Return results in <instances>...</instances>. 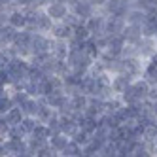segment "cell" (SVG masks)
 Returning <instances> with one entry per match:
<instances>
[{
	"mask_svg": "<svg viewBox=\"0 0 157 157\" xmlns=\"http://www.w3.org/2000/svg\"><path fill=\"white\" fill-rule=\"evenodd\" d=\"M51 44L53 38L49 34H44V32H32V42H30V53L38 55V53H49L51 51Z\"/></svg>",
	"mask_w": 157,
	"mask_h": 157,
	"instance_id": "6da1fadb",
	"label": "cell"
},
{
	"mask_svg": "<svg viewBox=\"0 0 157 157\" xmlns=\"http://www.w3.org/2000/svg\"><path fill=\"white\" fill-rule=\"evenodd\" d=\"M121 63H123V72H129L132 78H140L146 59L138 57V55H129V57H121Z\"/></svg>",
	"mask_w": 157,
	"mask_h": 157,
	"instance_id": "7a4b0ae2",
	"label": "cell"
},
{
	"mask_svg": "<svg viewBox=\"0 0 157 157\" xmlns=\"http://www.w3.org/2000/svg\"><path fill=\"white\" fill-rule=\"evenodd\" d=\"M44 10L53 21H64V17L70 13V6L66 2H59V0H51L48 6H44Z\"/></svg>",
	"mask_w": 157,
	"mask_h": 157,
	"instance_id": "3957f363",
	"label": "cell"
},
{
	"mask_svg": "<svg viewBox=\"0 0 157 157\" xmlns=\"http://www.w3.org/2000/svg\"><path fill=\"white\" fill-rule=\"evenodd\" d=\"M8 25H12L13 29L21 30V29H27L29 27V15L23 8L13 6L10 8V13H8Z\"/></svg>",
	"mask_w": 157,
	"mask_h": 157,
	"instance_id": "277c9868",
	"label": "cell"
},
{
	"mask_svg": "<svg viewBox=\"0 0 157 157\" xmlns=\"http://www.w3.org/2000/svg\"><path fill=\"white\" fill-rule=\"evenodd\" d=\"M97 10H98V8L91 2V0H76V2L70 4V12L76 13L82 21H85L87 17H91Z\"/></svg>",
	"mask_w": 157,
	"mask_h": 157,
	"instance_id": "5b68a950",
	"label": "cell"
},
{
	"mask_svg": "<svg viewBox=\"0 0 157 157\" xmlns=\"http://www.w3.org/2000/svg\"><path fill=\"white\" fill-rule=\"evenodd\" d=\"M125 25H127L125 17L106 13V21H104V34H108V36H112V34H121L123 29H125Z\"/></svg>",
	"mask_w": 157,
	"mask_h": 157,
	"instance_id": "8992f818",
	"label": "cell"
},
{
	"mask_svg": "<svg viewBox=\"0 0 157 157\" xmlns=\"http://www.w3.org/2000/svg\"><path fill=\"white\" fill-rule=\"evenodd\" d=\"M72 32H74V29L68 23H64V21H55L53 29L49 32V36L55 38V40H70L72 38Z\"/></svg>",
	"mask_w": 157,
	"mask_h": 157,
	"instance_id": "52a82bcc",
	"label": "cell"
},
{
	"mask_svg": "<svg viewBox=\"0 0 157 157\" xmlns=\"http://www.w3.org/2000/svg\"><path fill=\"white\" fill-rule=\"evenodd\" d=\"M134 78L129 74V72H117V74H112V91H114L116 95L123 93V89H125L127 85L132 83Z\"/></svg>",
	"mask_w": 157,
	"mask_h": 157,
	"instance_id": "ba28073f",
	"label": "cell"
},
{
	"mask_svg": "<svg viewBox=\"0 0 157 157\" xmlns=\"http://www.w3.org/2000/svg\"><path fill=\"white\" fill-rule=\"evenodd\" d=\"M157 51V42L153 38H142L138 44H136V53H138V57L146 59L148 61L151 55Z\"/></svg>",
	"mask_w": 157,
	"mask_h": 157,
	"instance_id": "9c48e42d",
	"label": "cell"
},
{
	"mask_svg": "<svg viewBox=\"0 0 157 157\" xmlns=\"http://www.w3.org/2000/svg\"><path fill=\"white\" fill-rule=\"evenodd\" d=\"M15 34H17V29H13L12 25H2L0 27V49L13 46Z\"/></svg>",
	"mask_w": 157,
	"mask_h": 157,
	"instance_id": "30bf717a",
	"label": "cell"
},
{
	"mask_svg": "<svg viewBox=\"0 0 157 157\" xmlns=\"http://www.w3.org/2000/svg\"><path fill=\"white\" fill-rule=\"evenodd\" d=\"M55 59H63L66 61L70 53V48H68V40H55L53 38V44H51V51H49Z\"/></svg>",
	"mask_w": 157,
	"mask_h": 157,
	"instance_id": "8fae6325",
	"label": "cell"
},
{
	"mask_svg": "<svg viewBox=\"0 0 157 157\" xmlns=\"http://www.w3.org/2000/svg\"><path fill=\"white\" fill-rule=\"evenodd\" d=\"M121 34L125 36V42L132 44V46H136V44L144 38L142 36V27H138V25H125V29H123Z\"/></svg>",
	"mask_w": 157,
	"mask_h": 157,
	"instance_id": "7c38bea8",
	"label": "cell"
},
{
	"mask_svg": "<svg viewBox=\"0 0 157 157\" xmlns=\"http://www.w3.org/2000/svg\"><path fill=\"white\" fill-rule=\"evenodd\" d=\"M132 89H134V93H136V97H138V100H146L148 98V95H150V89H151V85L144 80V78L140 76V78H134L132 80Z\"/></svg>",
	"mask_w": 157,
	"mask_h": 157,
	"instance_id": "4fadbf2b",
	"label": "cell"
},
{
	"mask_svg": "<svg viewBox=\"0 0 157 157\" xmlns=\"http://www.w3.org/2000/svg\"><path fill=\"white\" fill-rule=\"evenodd\" d=\"M146 19H148V13L142 12V10H138V8H134V6L129 10L127 15H125L127 25H138V27H142L146 23Z\"/></svg>",
	"mask_w": 157,
	"mask_h": 157,
	"instance_id": "5bb4252c",
	"label": "cell"
},
{
	"mask_svg": "<svg viewBox=\"0 0 157 157\" xmlns=\"http://www.w3.org/2000/svg\"><path fill=\"white\" fill-rule=\"evenodd\" d=\"M68 140H70V136H66V134L61 131V132H55V134H51V136L48 138V144L51 146V148L57 151L59 155H61V151L64 150V146L68 144Z\"/></svg>",
	"mask_w": 157,
	"mask_h": 157,
	"instance_id": "9a60e30c",
	"label": "cell"
},
{
	"mask_svg": "<svg viewBox=\"0 0 157 157\" xmlns=\"http://www.w3.org/2000/svg\"><path fill=\"white\" fill-rule=\"evenodd\" d=\"M40 104H42V98H38V97H29L25 102L21 104V110H23L25 116H34L36 117V112H38Z\"/></svg>",
	"mask_w": 157,
	"mask_h": 157,
	"instance_id": "2e32d148",
	"label": "cell"
},
{
	"mask_svg": "<svg viewBox=\"0 0 157 157\" xmlns=\"http://www.w3.org/2000/svg\"><path fill=\"white\" fill-rule=\"evenodd\" d=\"M42 98V97H40ZM53 114H57V110L55 108H51L46 100L42 98V104H40V108H38V112H36V119L40 121V123H48L49 119H51V116Z\"/></svg>",
	"mask_w": 157,
	"mask_h": 157,
	"instance_id": "e0dca14e",
	"label": "cell"
},
{
	"mask_svg": "<svg viewBox=\"0 0 157 157\" xmlns=\"http://www.w3.org/2000/svg\"><path fill=\"white\" fill-rule=\"evenodd\" d=\"M142 78L150 85H157V66L153 63H150V61H146L144 70H142Z\"/></svg>",
	"mask_w": 157,
	"mask_h": 157,
	"instance_id": "ac0fdd59",
	"label": "cell"
},
{
	"mask_svg": "<svg viewBox=\"0 0 157 157\" xmlns=\"http://www.w3.org/2000/svg\"><path fill=\"white\" fill-rule=\"evenodd\" d=\"M6 119H8V123L10 125H17V123H21V119L25 117V114H23V110H21V106H12L8 112H6Z\"/></svg>",
	"mask_w": 157,
	"mask_h": 157,
	"instance_id": "d6986e66",
	"label": "cell"
},
{
	"mask_svg": "<svg viewBox=\"0 0 157 157\" xmlns=\"http://www.w3.org/2000/svg\"><path fill=\"white\" fill-rule=\"evenodd\" d=\"M61 157H82V146L70 138L68 144L64 146V150L61 151Z\"/></svg>",
	"mask_w": 157,
	"mask_h": 157,
	"instance_id": "ffe728a7",
	"label": "cell"
},
{
	"mask_svg": "<svg viewBox=\"0 0 157 157\" xmlns=\"http://www.w3.org/2000/svg\"><path fill=\"white\" fill-rule=\"evenodd\" d=\"M132 6L146 13H157V0H134Z\"/></svg>",
	"mask_w": 157,
	"mask_h": 157,
	"instance_id": "44dd1931",
	"label": "cell"
},
{
	"mask_svg": "<svg viewBox=\"0 0 157 157\" xmlns=\"http://www.w3.org/2000/svg\"><path fill=\"white\" fill-rule=\"evenodd\" d=\"M119 98H121L123 104H134V102H138V97H136V93H134L132 85H127L125 89H123V93H119Z\"/></svg>",
	"mask_w": 157,
	"mask_h": 157,
	"instance_id": "7402d4cb",
	"label": "cell"
},
{
	"mask_svg": "<svg viewBox=\"0 0 157 157\" xmlns=\"http://www.w3.org/2000/svg\"><path fill=\"white\" fill-rule=\"evenodd\" d=\"M72 38H78V40H82V42H85L87 38H91V30L87 29V25H85V21L83 23H80L78 27H74V32H72Z\"/></svg>",
	"mask_w": 157,
	"mask_h": 157,
	"instance_id": "603a6c76",
	"label": "cell"
},
{
	"mask_svg": "<svg viewBox=\"0 0 157 157\" xmlns=\"http://www.w3.org/2000/svg\"><path fill=\"white\" fill-rule=\"evenodd\" d=\"M46 125H48V131H49V136L55 134V132H61V116H59V112L51 116V119L46 123Z\"/></svg>",
	"mask_w": 157,
	"mask_h": 157,
	"instance_id": "cb8c5ba5",
	"label": "cell"
},
{
	"mask_svg": "<svg viewBox=\"0 0 157 157\" xmlns=\"http://www.w3.org/2000/svg\"><path fill=\"white\" fill-rule=\"evenodd\" d=\"M12 106H15V104H13V98H12V95H10V91L4 93V95H0V114H6Z\"/></svg>",
	"mask_w": 157,
	"mask_h": 157,
	"instance_id": "d4e9b609",
	"label": "cell"
},
{
	"mask_svg": "<svg viewBox=\"0 0 157 157\" xmlns=\"http://www.w3.org/2000/svg\"><path fill=\"white\" fill-rule=\"evenodd\" d=\"M38 125V119L34 117V116H25L23 119H21V127L25 129V132L27 134H30L32 131H34V127Z\"/></svg>",
	"mask_w": 157,
	"mask_h": 157,
	"instance_id": "484cf974",
	"label": "cell"
},
{
	"mask_svg": "<svg viewBox=\"0 0 157 157\" xmlns=\"http://www.w3.org/2000/svg\"><path fill=\"white\" fill-rule=\"evenodd\" d=\"M72 140L78 142V144H80L82 148H83V146H85L89 140H91V132H87V131H83V129H78V132L72 136Z\"/></svg>",
	"mask_w": 157,
	"mask_h": 157,
	"instance_id": "4316f807",
	"label": "cell"
},
{
	"mask_svg": "<svg viewBox=\"0 0 157 157\" xmlns=\"http://www.w3.org/2000/svg\"><path fill=\"white\" fill-rule=\"evenodd\" d=\"M57 155H59V153L55 151L49 144H46L44 148H40V150H38V153H36V157H57Z\"/></svg>",
	"mask_w": 157,
	"mask_h": 157,
	"instance_id": "83f0119b",
	"label": "cell"
},
{
	"mask_svg": "<svg viewBox=\"0 0 157 157\" xmlns=\"http://www.w3.org/2000/svg\"><path fill=\"white\" fill-rule=\"evenodd\" d=\"M10 123H8V119H6V116L4 114H0V136H8V132H10Z\"/></svg>",
	"mask_w": 157,
	"mask_h": 157,
	"instance_id": "f1b7e54d",
	"label": "cell"
},
{
	"mask_svg": "<svg viewBox=\"0 0 157 157\" xmlns=\"http://www.w3.org/2000/svg\"><path fill=\"white\" fill-rule=\"evenodd\" d=\"M64 23H68V25H70V27L74 29V27H78V25H80V23H83V21H82L80 17H78L76 13H72V12H70L68 15L64 17Z\"/></svg>",
	"mask_w": 157,
	"mask_h": 157,
	"instance_id": "f546056e",
	"label": "cell"
},
{
	"mask_svg": "<svg viewBox=\"0 0 157 157\" xmlns=\"http://www.w3.org/2000/svg\"><path fill=\"white\" fill-rule=\"evenodd\" d=\"M10 91V87H8V83L4 82V78L0 76V95H4V93H8Z\"/></svg>",
	"mask_w": 157,
	"mask_h": 157,
	"instance_id": "4dcf8cb0",
	"label": "cell"
},
{
	"mask_svg": "<svg viewBox=\"0 0 157 157\" xmlns=\"http://www.w3.org/2000/svg\"><path fill=\"white\" fill-rule=\"evenodd\" d=\"M148 98H150V100H157V85H151V89H150V95H148Z\"/></svg>",
	"mask_w": 157,
	"mask_h": 157,
	"instance_id": "1f68e13d",
	"label": "cell"
},
{
	"mask_svg": "<svg viewBox=\"0 0 157 157\" xmlns=\"http://www.w3.org/2000/svg\"><path fill=\"white\" fill-rule=\"evenodd\" d=\"M91 2H93V4H95L98 10H102V8H104V4L108 2V0H91Z\"/></svg>",
	"mask_w": 157,
	"mask_h": 157,
	"instance_id": "d6a6232c",
	"label": "cell"
},
{
	"mask_svg": "<svg viewBox=\"0 0 157 157\" xmlns=\"http://www.w3.org/2000/svg\"><path fill=\"white\" fill-rule=\"evenodd\" d=\"M150 112L157 117V100H151V104H150Z\"/></svg>",
	"mask_w": 157,
	"mask_h": 157,
	"instance_id": "836d02e7",
	"label": "cell"
},
{
	"mask_svg": "<svg viewBox=\"0 0 157 157\" xmlns=\"http://www.w3.org/2000/svg\"><path fill=\"white\" fill-rule=\"evenodd\" d=\"M4 136H0V157H4L6 155V150H4Z\"/></svg>",
	"mask_w": 157,
	"mask_h": 157,
	"instance_id": "e575fe53",
	"label": "cell"
},
{
	"mask_svg": "<svg viewBox=\"0 0 157 157\" xmlns=\"http://www.w3.org/2000/svg\"><path fill=\"white\" fill-rule=\"evenodd\" d=\"M148 61H150V63H153V64H155V66H157V51H155V53H153V55H151V57H150V59H148Z\"/></svg>",
	"mask_w": 157,
	"mask_h": 157,
	"instance_id": "d590c367",
	"label": "cell"
},
{
	"mask_svg": "<svg viewBox=\"0 0 157 157\" xmlns=\"http://www.w3.org/2000/svg\"><path fill=\"white\" fill-rule=\"evenodd\" d=\"M153 155H157V144H153Z\"/></svg>",
	"mask_w": 157,
	"mask_h": 157,
	"instance_id": "8d00e7d4",
	"label": "cell"
},
{
	"mask_svg": "<svg viewBox=\"0 0 157 157\" xmlns=\"http://www.w3.org/2000/svg\"><path fill=\"white\" fill-rule=\"evenodd\" d=\"M153 40L157 42V29H155V34H153Z\"/></svg>",
	"mask_w": 157,
	"mask_h": 157,
	"instance_id": "74e56055",
	"label": "cell"
},
{
	"mask_svg": "<svg viewBox=\"0 0 157 157\" xmlns=\"http://www.w3.org/2000/svg\"><path fill=\"white\" fill-rule=\"evenodd\" d=\"M0 4H4V2H2V0H0Z\"/></svg>",
	"mask_w": 157,
	"mask_h": 157,
	"instance_id": "f35d334b",
	"label": "cell"
}]
</instances>
